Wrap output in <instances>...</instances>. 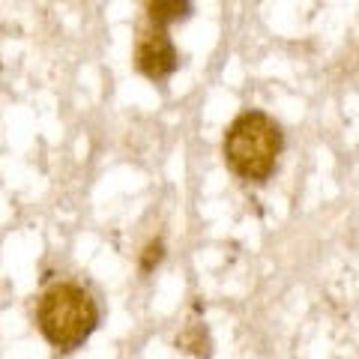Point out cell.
Segmentation results:
<instances>
[{"label": "cell", "instance_id": "7a4b0ae2", "mask_svg": "<svg viewBox=\"0 0 359 359\" xmlns=\"http://www.w3.org/2000/svg\"><path fill=\"white\" fill-rule=\"evenodd\" d=\"M36 323L48 344L57 351H75L99 327V309L81 285L60 282L39 297Z\"/></svg>", "mask_w": 359, "mask_h": 359}, {"label": "cell", "instance_id": "277c9868", "mask_svg": "<svg viewBox=\"0 0 359 359\" xmlns=\"http://www.w3.org/2000/svg\"><path fill=\"white\" fill-rule=\"evenodd\" d=\"M144 9H147L150 25L156 27H168L174 21H183L192 15V4H186V0H156V4H147Z\"/></svg>", "mask_w": 359, "mask_h": 359}, {"label": "cell", "instance_id": "3957f363", "mask_svg": "<svg viewBox=\"0 0 359 359\" xmlns=\"http://www.w3.org/2000/svg\"><path fill=\"white\" fill-rule=\"evenodd\" d=\"M177 63H180L177 48L165 27L150 25L138 33V42H135V69L141 75H147L150 81H162V78H168L177 69Z\"/></svg>", "mask_w": 359, "mask_h": 359}, {"label": "cell", "instance_id": "5b68a950", "mask_svg": "<svg viewBox=\"0 0 359 359\" xmlns=\"http://www.w3.org/2000/svg\"><path fill=\"white\" fill-rule=\"evenodd\" d=\"M162 257H165V245L159 240L147 243V249H144V255H141V273H150V269L159 264Z\"/></svg>", "mask_w": 359, "mask_h": 359}, {"label": "cell", "instance_id": "6da1fadb", "mask_svg": "<svg viewBox=\"0 0 359 359\" xmlns=\"http://www.w3.org/2000/svg\"><path fill=\"white\" fill-rule=\"evenodd\" d=\"M224 162L240 180L264 183L282 153V129L264 111H243L224 132Z\"/></svg>", "mask_w": 359, "mask_h": 359}]
</instances>
